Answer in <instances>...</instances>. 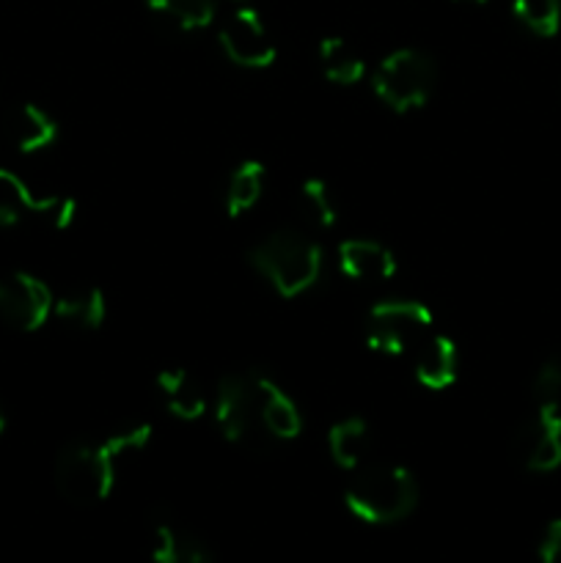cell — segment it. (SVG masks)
<instances>
[{
	"instance_id": "1",
	"label": "cell",
	"mask_w": 561,
	"mask_h": 563,
	"mask_svg": "<svg viewBox=\"0 0 561 563\" xmlns=\"http://www.w3.org/2000/svg\"><path fill=\"white\" fill-rule=\"evenodd\" d=\"M248 262L280 297H297L322 278L324 253L302 231L280 229L258 240L248 251Z\"/></svg>"
},
{
	"instance_id": "2",
	"label": "cell",
	"mask_w": 561,
	"mask_h": 563,
	"mask_svg": "<svg viewBox=\"0 0 561 563\" xmlns=\"http://www.w3.org/2000/svg\"><path fill=\"white\" fill-rule=\"evenodd\" d=\"M418 478L405 465H363L344 493L346 509L366 526H394L418 506Z\"/></svg>"
},
{
	"instance_id": "3",
	"label": "cell",
	"mask_w": 561,
	"mask_h": 563,
	"mask_svg": "<svg viewBox=\"0 0 561 563\" xmlns=\"http://www.w3.org/2000/svg\"><path fill=\"white\" fill-rule=\"evenodd\" d=\"M121 454L108 440H72L55 456V489L72 506H94L110 498Z\"/></svg>"
},
{
	"instance_id": "4",
	"label": "cell",
	"mask_w": 561,
	"mask_h": 563,
	"mask_svg": "<svg viewBox=\"0 0 561 563\" xmlns=\"http://www.w3.org/2000/svg\"><path fill=\"white\" fill-rule=\"evenodd\" d=\"M438 66L432 55L418 47H399L385 55L372 71V88L394 113H410L424 108L435 93Z\"/></svg>"
},
{
	"instance_id": "5",
	"label": "cell",
	"mask_w": 561,
	"mask_h": 563,
	"mask_svg": "<svg viewBox=\"0 0 561 563\" xmlns=\"http://www.w3.org/2000/svg\"><path fill=\"white\" fill-rule=\"evenodd\" d=\"M432 322L435 317L427 302L405 297L380 300L366 317V346L383 355H405L421 344Z\"/></svg>"
},
{
	"instance_id": "6",
	"label": "cell",
	"mask_w": 561,
	"mask_h": 563,
	"mask_svg": "<svg viewBox=\"0 0 561 563\" xmlns=\"http://www.w3.org/2000/svg\"><path fill=\"white\" fill-rule=\"evenodd\" d=\"M42 220L55 231H66L77 220V201L66 196H33L25 179L0 165V225Z\"/></svg>"
},
{
	"instance_id": "7",
	"label": "cell",
	"mask_w": 561,
	"mask_h": 563,
	"mask_svg": "<svg viewBox=\"0 0 561 563\" xmlns=\"http://www.w3.org/2000/svg\"><path fill=\"white\" fill-rule=\"evenodd\" d=\"M215 423L229 443H251L264 432L258 416V394L253 372H231L218 379L215 390Z\"/></svg>"
},
{
	"instance_id": "8",
	"label": "cell",
	"mask_w": 561,
	"mask_h": 563,
	"mask_svg": "<svg viewBox=\"0 0 561 563\" xmlns=\"http://www.w3.org/2000/svg\"><path fill=\"white\" fill-rule=\"evenodd\" d=\"M512 454L531 473L561 467V405H539L512 434Z\"/></svg>"
},
{
	"instance_id": "9",
	"label": "cell",
	"mask_w": 561,
	"mask_h": 563,
	"mask_svg": "<svg viewBox=\"0 0 561 563\" xmlns=\"http://www.w3.org/2000/svg\"><path fill=\"white\" fill-rule=\"evenodd\" d=\"M55 295L31 273H9L0 278V319L22 333L44 328L53 317Z\"/></svg>"
},
{
	"instance_id": "10",
	"label": "cell",
	"mask_w": 561,
	"mask_h": 563,
	"mask_svg": "<svg viewBox=\"0 0 561 563\" xmlns=\"http://www.w3.org/2000/svg\"><path fill=\"white\" fill-rule=\"evenodd\" d=\"M218 42L226 58L245 69H267L278 58V47H275L262 14L253 9H237L220 25Z\"/></svg>"
},
{
	"instance_id": "11",
	"label": "cell",
	"mask_w": 561,
	"mask_h": 563,
	"mask_svg": "<svg viewBox=\"0 0 561 563\" xmlns=\"http://www.w3.org/2000/svg\"><path fill=\"white\" fill-rule=\"evenodd\" d=\"M339 267L346 278L361 284H383L391 280L399 269L394 251L377 240H361L352 236L339 245Z\"/></svg>"
},
{
	"instance_id": "12",
	"label": "cell",
	"mask_w": 561,
	"mask_h": 563,
	"mask_svg": "<svg viewBox=\"0 0 561 563\" xmlns=\"http://www.w3.org/2000/svg\"><path fill=\"white\" fill-rule=\"evenodd\" d=\"M258 394V416H262L264 434L275 440H295L302 432V412L297 401L275 383L270 374L253 372Z\"/></svg>"
},
{
	"instance_id": "13",
	"label": "cell",
	"mask_w": 561,
	"mask_h": 563,
	"mask_svg": "<svg viewBox=\"0 0 561 563\" xmlns=\"http://www.w3.org/2000/svg\"><path fill=\"white\" fill-rule=\"evenodd\" d=\"M416 383L427 390H446L460 377V350L449 335H429L418 344L413 357Z\"/></svg>"
},
{
	"instance_id": "14",
	"label": "cell",
	"mask_w": 561,
	"mask_h": 563,
	"mask_svg": "<svg viewBox=\"0 0 561 563\" xmlns=\"http://www.w3.org/2000/svg\"><path fill=\"white\" fill-rule=\"evenodd\" d=\"M6 137L20 154H36L53 146L61 135V126L42 104L22 102L6 119Z\"/></svg>"
},
{
	"instance_id": "15",
	"label": "cell",
	"mask_w": 561,
	"mask_h": 563,
	"mask_svg": "<svg viewBox=\"0 0 561 563\" xmlns=\"http://www.w3.org/2000/svg\"><path fill=\"white\" fill-rule=\"evenodd\" d=\"M160 405L179 421H198L207 412V394L187 368H165L154 377Z\"/></svg>"
},
{
	"instance_id": "16",
	"label": "cell",
	"mask_w": 561,
	"mask_h": 563,
	"mask_svg": "<svg viewBox=\"0 0 561 563\" xmlns=\"http://www.w3.org/2000/svg\"><path fill=\"white\" fill-rule=\"evenodd\" d=\"M372 449V429L361 416H346L336 421L328 432V451L341 471H358Z\"/></svg>"
},
{
	"instance_id": "17",
	"label": "cell",
	"mask_w": 561,
	"mask_h": 563,
	"mask_svg": "<svg viewBox=\"0 0 561 563\" xmlns=\"http://www.w3.org/2000/svg\"><path fill=\"white\" fill-rule=\"evenodd\" d=\"M53 313L82 330H99L108 319V300L99 286H80L55 297Z\"/></svg>"
},
{
	"instance_id": "18",
	"label": "cell",
	"mask_w": 561,
	"mask_h": 563,
	"mask_svg": "<svg viewBox=\"0 0 561 563\" xmlns=\"http://www.w3.org/2000/svg\"><path fill=\"white\" fill-rule=\"evenodd\" d=\"M152 563H215V559L198 537L160 522L152 539Z\"/></svg>"
},
{
	"instance_id": "19",
	"label": "cell",
	"mask_w": 561,
	"mask_h": 563,
	"mask_svg": "<svg viewBox=\"0 0 561 563\" xmlns=\"http://www.w3.org/2000/svg\"><path fill=\"white\" fill-rule=\"evenodd\" d=\"M264 165L258 159H242L234 170L229 174L226 181V214L229 218H240V214L251 212L258 201H262L264 192Z\"/></svg>"
},
{
	"instance_id": "20",
	"label": "cell",
	"mask_w": 561,
	"mask_h": 563,
	"mask_svg": "<svg viewBox=\"0 0 561 563\" xmlns=\"http://www.w3.org/2000/svg\"><path fill=\"white\" fill-rule=\"evenodd\" d=\"M319 66H322V75L336 86H355L366 75L361 53L341 36H324L319 42Z\"/></svg>"
},
{
	"instance_id": "21",
	"label": "cell",
	"mask_w": 561,
	"mask_h": 563,
	"mask_svg": "<svg viewBox=\"0 0 561 563\" xmlns=\"http://www.w3.org/2000/svg\"><path fill=\"white\" fill-rule=\"evenodd\" d=\"M146 9L176 31H201L215 20V0H146Z\"/></svg>"
},
{
	"instance_id": "22",
	"label": "cell",
	"mask_w": 561,
	"mask_h": 563,
	"mask_svg": "<svg viewBox=\"0 0 561 563\" xmlns=\"http://www.w3.org/2000/svg\"><path fill=\"white\" fill-rule=\"evenodd\" d=\"M297 201H300V212L306 214V220L317 229H333L336 220H339V209H336L333 192H330L328 181L311 176L300 185L297 190Z\"/></svg>"
},
{
	"instance_id": "23",
	"label": "cell",
	"mask_w": 561,
	"mask_h": 563,
	"mask_svg": "<svg viewBox=\"0 0 561 563\" xmlns=\"http://www.w3.org/2000/svg\"><path fill=\"white\" fill-rule=\"evenodd\" d=\"M517 22L537 36H556L561 27V0H515L512 3Z\"/></svg>"
},
{
	"instance_id": "24",
	"label": "cell",
	"mask_w": 561,
	"mask_h": 563,
	"mask_svg": "<svg viewBox=\"0 0 561 563\" xmlns=\"http://www.w3.org/2000/svg\"><path fill=\"white\" fill-rule=\"evenodd\" d=\"M534 396L539 405H561V352H553L534 374Z\"/></svg>"
},
{
	"instance_id": "25",
	"label": "cell",
	"mask_w": 561,
	"mask_h": 563,
	"mask_svg": "<svg viewBox=\"0 0 561 563\" xmlns=\"http://www.w3.org/2000/svg\"><path fill=\"white\" fill-rule=\"evenodd\" d=\"M537 561L539 563H561V517L550 520L544 526L542 537L537 544Z\"/></svg>"
},
{
	"instance_id": "26",
	"label": "cell",
	"mask_w": 561,
	"mask_h": 563,
	"mask_svg": "<svg viewBox=\"0 0 561 563\" xmlns=\"http://www.w3.org/2000/svg\"><path fill=\"white\" fill-rule=\"evenodd\" d=\"M3 432H6V412L0 410V434H3Z\"/></svg>"
},
{
	"instance_id": "27",
	"label": "cell",
	"mask_w": 561,
	"mask_h": 563,
	"mask_svg": "<svg viewBox=\"0 0 561 563\" xmlns=\"http://www.w3.org/2000/svg\"><path fill=\"white\" fill-rule=\"evenodd\" d=\"M462 3H484V0H462Z\"/></svg>"
},
{
	"instance_id": "28",
	"label": "cell",
	"mask_w": 561,
	"mask_h": 563,
	"mask_svg": "<svg viewBox=\"0 0 561 563\" xmlns=\"http://www.w3.org/2000/svg\"><path fill=\"white\" fill-rule=\"evenodd\" d=\"M0 130H3V124H0Z\"/></svg>"
}]
</instances>
